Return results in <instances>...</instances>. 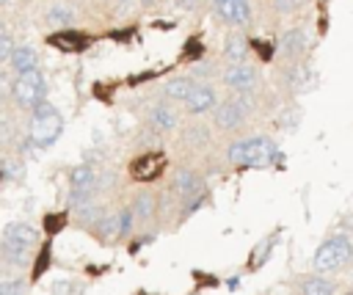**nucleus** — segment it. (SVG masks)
Segmentation results:
<instances>
[{
  "label": "nucleus",
  "mask_w": 353,
  "mask_h": 295,
  "mask_svg": "<svg viewBox=\"0 0 353 295\" xmlns=\"http://www.w3.org/2000/svg\"><path fill=\"white\" fill-rule=\"evenodd\" d=\"M39 245V229L30 226L28 221H11L3 229V243H0V256L6 267H28L30 251Z\"/></svg>",
  "instance_id": "f257e3e1"
},
{
  "label": "nucleus",
  "mask_w": 353,
  "mask_h": 295,
  "mask_svg": "<svg viewBox=\"0 0 353 295\" xmlns=\"http://www.w3.org/2000/svg\"><path fill=\"white\" fill-rule=\"evenodd\" d=\"M226 160L237 168H268L279 160V146L265 135L237 138L226 149Z\"/></svg>",
  "instance_id": "f03ea898"
},
{
  "label": "nucleus",
  "mask_w": 353,
  "mask_h": 295,
  "mask_svg": "<svg viewBox=\"0 0 353 295\" xmlns=\"http://www.w3.org/2000/svg\"><path fill=\"white\" fill-rule=\"evenodd\" d=\"M256 110V94H229L212 110V127L223 135L240 132Z\"/></svg>",
  "instance_id": "7ed1b4c3"
},
{
  "label": "nucleus",
  "mask_w": 353,
  "mask_h": 295,
  "mask_svg": "<svg viewBox=\"0 0 353 295\" xmlns=\"http://www.w3.org/2000/svg\"><path fill=\"white\" fill-rule=\"evenodd\" d=\"M63 132V116L52 102H39L28 121V143L36 149H50Z\"/></svg>",
  "instance_id": "20e7f679"
},
{
  "label": "nucleus",
  "mask_w": 353,
  "mask_h": 295,
  "mask_svg": "<svg viewBox=\"0 0 353 295\" xmlns=\"http://www.w3.org/2000/svg\"><path fill=\"white\" fill-rule=\"evenodd\" d=\"M353 262V240L347 234H331L314 251V273H336Z\"/></svg>",
  "instance_id": "39448f33"
},
{
  "label": "nucleus",
  "mask_w": 353,
  "mask_h": 295,
  "mask_svg": "<svg viewBox=\"0 0 353 295\" xmlns=\"http://www.w3.org/2000/svg\"><path fill=\"white\" fill-rule=\"evenodd\" d=\"M14 96V105L25 113H33L39 102L47 99V77L41 69H33V72H25V74H17V80L11 83V91Z\"/></svg>",
  "instance_id": "423d86ee"
},
{
  "label": "nucleus",
  "mask_w": 353,
  "mask_h": 295,
  "mask_svg": "<svg viewBox=\"0 0 353 295\" xmlns=\"http://www.w3.org/2000/svg\"><path fill=\"white\" fill-rule=\"evenodd\" d=\"M97 196V171L94 165L88 163H80L69 171V196H66V204L72 210H83L94 201Z\"/></svg>",
  "instance_id": "0eeeda50"
},
{
  "label": "nucleus",
  "mask_w": 353,
  "mask_h": 295,
  "mask_svg": "<svg viewBox=\"0 0 353 295\" xmlns=\"http://www.w3.org/2000/svg\"><path fill=\"white\" fill-rule=\"evenodd\" d=\"M218 77L229 94H256L262 88V74L254 63H226Z\"/></svg>",
  "instance_id": "6e6552de"
},
{
  "label": "nucleus",
  "mask_w": 353,
  "mask_h": 295,
  "mask_svg": "<svg viewBox=\"0 0 353 295\" xmlns=\"http://www.w3.org/2000/svg\"><path fill=\"white\" fill-rule=\"evenodd\" d=\"M168 165V157L163 149H146L138 157L130 160V176L135 182H154Z\"/></svg>",
  "instance_id": "1a4fd4ad"
},
{
  "label": "nucleus",
  "mask_w": 353,
  "mask_h": 295,
  "mask_svg": "<svg viewBox=\"0 0 353 295\" xmlns=\"http://www.w3.org/2000/svg\"><path fill=\"white\" fill-rule=\"evenodd\" d=\"M143 119H146V127L152 132H157V135H168V132H176L182 127L179 110L174 108V102H165V99L149 105V110H146Z\"/></svg>",
  "instance_id": "9d476101"
},
{
  "label": "nucleus",
  "mask_w": 353,
  "mask_h": 295,
  "mask_svg": "<svg viewBox=\"0 0 353 295\" xmlns=\"http://www.w3.org/2000/svg\"><path fill=\"white\" fill-rule=\"evenodd\" d=\"M212 14L221 25L248 28L251 25V0H212Z\"/></svg>",
  "instance_id": "9b49d317"
},
{
  "label": "nucleus",
  "mask_w": 353,
  "mask_h": 295,
  "mask_svg": "<svg viewBox=\"0 0 353 295\" xmlns=\"http://www.w3.org/2000/svg\"><path fill=\"white\" fill-rule=\"evenodd\" d=\"M215 108H218V94L210 83H199L193 88V94L188 96V102H185L188 116H204V113H212Z\"/></svg>",
  "instance_id": "f8f14e48"
},
{
  "label": "nucleus",
  "mask_w": 353,
  "mask_h": 295,
  "mask_svg": "<svg viewBox=\"0 0 353 295\" xmlns=\"http://www.w3.org/2000/svg\"><path fill=\"white\" fill-rule=\"evenodd\" d=\"M199 83H196V77L193 74H176V77H168L165 83H160V96L165 99V102H188V96L193 94V88H196Z\"/></svg>",
  "instance_id": "ddd939ff"
},
{
  "label": "nucleus",
  "mask_w": 353,
  "mask_h": 295,
  "mask_svg": "<svg viewBox=\"0 0 353 295\" xmlns=\"http://www.w3.org/2000/svg\"><path fill=\"white\" fill-rule=\"evenodd\" d=\"M306 47H309V36H306L303 28H287L281 33V39H279V50H281V58L287 63L298 61L306 52Z\"/></svg>",
  "instance_id": "4468645a"
},
{
  "label": "nucleus",
  "mask_w": 353,
  "mask_h": 295,
  "mask_svg": "<svg viewBox=\"0 0 353 295\" xmlns=\"http://www.w3.org/2000/svg\"><path fill=\"white\" fill-rule=\"evenodd\" d=\"M47 44L55 47V50H61V52H83V50L91 44V39H88L85 33L69 28V30H55V33H50V36H47Z\"/></svg>",
  "instance_id": "2eb2a0df"
},
{
  "label": "nucleus",
  "mask_w": 353,
  "mask_h": 295,
  "mask_svg": "<svg viewBox=\"0 0 353 295\" xmlns=\"http://www.w3.org/2000/svg\"><path fill=\"white\" fill-rule=\"evenodd\" d=\"M221 55H223L226 63H248V58H251V39H245L243 33H232L223 41Z\"/></svg>",
  "instance_id": "dca6fc26"
},
{
  "label": "nucleus",
  "mask_w": 353,
  "mask_h": 295,
  "mask_svg": "<svg viewBox=\"0 0 353 295\" xmlns=\"http://www.w3.org/2000/svg\"><path fill=\"white\" fill-rule=\"evenodd\" d=\"M130 207H132V212H135L138 226H143V223L154 221V215H157V196L149 193V190H141V193H135V196L130 199Z\"/></svg>",
  "instance_id": "f3484780"
},
{
  "label": "nucleus",
  "mask_w": 353,
  "mask_h": 295,
  "mask_svg": "<svg viewBox=\"0 0 353 295\" xmlns=\"http://www.w3.org/2000/svg\"><path fill=\"white\" fill-rule=\"evenodd\" d=\"M74 22V8L66 6V3H52L47 11H44V25L55 30H69Z\"/></svg>",
  "instance_id": "a211bd4d"
},
{
  "label": "nucleus",
  "mask_w": 353,
  "mask_h": 295,
  "mask_svg": "<svg viewBox=\"0 0 353 295\" xmlns=\"http://www.w3.org/2000/svg\"><path fill=\"white\" fill-rule=\"evenodd\" d=\"M309 77H312L309 74V66L301 63V61H292V63L284 66V88L292 91V94L306 91L309 88Z\"/></svg>",
  "instance_id": "6ab92c4d"
},
{
  "label": "nucleus",
  "mask_w": 353,
  "mask_h": 295,
  "mask_svg": "<svg viewBox=\"0 0 353 295\" xmlns=\"http://www.w3.org/2000/svg\"><path fill=\"white\" fill-rule=\"evenodd\" d=\"M298 295H336V284H334L331 278H325L323 273L301 276V281H298Z\"/></svg>",
  "instance_id": "aec40b11"
},
{
  "label": "nucleus",
  "mask_w": 353,
  "mask_h": 295,
  "mask_svg": "<svg viewBox=\"0 0 353 295\" xmlns=\"http://www.w3.org/2000/svg\"><path fill=\"white\" fill-rule=\"evenodd\" d=\"M8 69H11L14 74H25V72L39 69V52H36L30 44H19V47L14 50V55H11V61H8Z\"/></svg>",
  "instance_id": "412c9836"
},
{
  "label": "nucleus",
  "mask_w": 353,
  "mask_h": 295,
  "mask_svg": "<svg viewBox=\"0 0 353 295\" xmlns=\"http://www.w3.org/2000/svg\"><path fill=\"white\" fill-rule=\"evenodd\" d=\"M110 210H105V204H97V201H91L88 207H83V210H77V226L80 229H88V232H97L99 229V223L105 221V215H108Z\"/></svg>",
  "instance_id": "4be33fe9"
},
{
  "label": "nucleus",
  "mask_w": 353,
  "mask_h": 295,
  "mask_svg": "<svg viewBox=\"0 0 353 295\" xmlns=\"http://www.w3.org/2000/svg\"><path fill=\"white\" fill-rule=\"evenodd\" d=\"M0 176H3V185H11V182H17V179H22L25 176V165H22V160H17V157H11L8 152L3 154V160H0Z\"/></svg>",
  "instance_id": "5701e85b"
},
{
  "label": "nucleus",
  "mask_w": 353,
  "mask_h": 295,
  "mask_svg": "<svg viewBox=\"0 0 353 295\" xmlns=\"http://www.w3.org/2000/svg\"><path fill=\"white\" fill-rule=\"evenodd\" d=\"M50 262H52V248H50V243H44L41 248H39V254H36V259H33V270H30V278L33 281H39L47 270H50Z\"/></svg>",
  "instance_id": "b1692460"
},
{
  "label": "nucleus",
  "mask_w": 353,
  "mask_h": 295,
  "mask_svg": "<svg viewBox=\"0 0 353 295\" xmlns=\"http://www.w3.org/2000/svg\"><path fill=\"white\" fill-rule=\"evenodd\" d=\"M185 141L199 149V146L210 143V130H207L204 124H188V127H185Z\"/></svg>",
  "instance_id": "393cba45"
},
{
  "label": "nucleus",
  "mask_w": 353,
  "mask_h": 295,
  "mask_svg": "<svg viewBox=\"0 0 353 295\" xmlns=\"http://www.w3.org/2000/svg\"><path fill=\"white\" fill-rule=\"evenodd\" d=\"M66 221H69L66 212H50V215H44V234L47 237H55L66 226Z\"/></svg>",
  "instance_id": "a878e982"
},
{
  "label": "nucleus",
  "mask_w": 353,
  "mask_h": 295,
  "mask_svg": "<svg viewBox=\"0 0 353 295\" xmlns=\"http://www.w3.org/2000/svg\"><path fill=\"white\" fill-rule=\"evenodd\" d=\"M19 44H14V36H11V30L8 28H3L0 30V61L8 66V61H11V55H14V50H17Z\"/></svg>",
  "instance_id": "bb28decb"
},
{
  "label": "nucleus",
  "mask_w": 353,
  "mask_h": 295,
  "mask_svg": "<svg viewBox=\"0 0 353 295\" xmlns=\"http://www.w3.org/2000/svg\"><path fill=\"white\" fill-rule=\"evenodd\" d=\"M0 295H25V278H11L6 276L0 281Z\"/></svg>",
  "instance_id": "cd10ccee"
},
{
  "label": "nucleus",
  "mask_w": 353,
  "mask_h": 295,
  "mask_svg": "<svg viewBox=\"0 0 353 295\" xmlns=\"http://www.w3.org/2000/svg\"><path fill=\"white\" fill-rule=\"evenodd\" d=\"M201 52H204L201 41H199L196 36H190V39H188V44H185V50H182V58H185V61H188V58H190V61H199V58H201Z\"/></svg>",
  "instance_id": "c85d7f7f"
},
{
  "label": "nucleus",
  "mask_w": 353,
  "mask_h": 295,
  "mask_svg": "<svg viewBox=\"0 0 353 295\" xmlns=\"http://www.w3.org/2000/svg\"><path fill=\"white\" fill-rule=\"evenodd\" d=\"M306 0H273V8L279 11V14H290V11H295V8H301Z\"/></svg>",
  "instance_id": "c756f323"
},
{
  "label": "nucleus",
  "mask_w": 353,
  "mask_h": 295,
  "mask_svg": "<svg viewBox=\"0 0 353 295\" xmlns=\"http://www.w3.org/2000/svg\"><path fill=\"white\" fill-rule=\"evenodd\" d=\"M251 47L259 52V58H262V61H270V52H273V50H270V44H262V41L251 39Z\"/></svg>",
  "instance_id": "7c9ffc66"
},
{
  "label": "nucleus",
  "mask_w": 353,
  "mask_h": 295,
  "mask_svg": "<svg viewBox=\"0 0 353 295\" xmlns=\"http://www.w3.org/2000/svg\"><path fill=\"white\" fill-rule=\"evenodd\" d=\"M201 0H174V6L176 8H185V11H190V8H196Z\"/></svg>",
  "instance_id": "2f4dec72"
},
{
  "label": "nucleus",
  "mask_w": 353,
  "mask_h": 295,
  "mask_svg": "<svg viewBox=\"0 0 353 295\" xmlns=\"http://www.w3.org/2000/svg\"><path fill=\"white\" fill-rule=\"evenodd\" d=\"M138 3H141V6H143V8H152V6H154V3H157V0H138Z\"/></svg>",
  "instance_id": "473e14b6"
},
{
  "label": "nucleus",
  "mask_w": 353,
  "mask_h": 295,
  "mask_svg": "<svg viewBox=\"0 0 353 295\" xmlns=\"http://www.w3.org/2000/svg\"><path fill=\"white\" fill-rule=\"evenodd\" d=\"M11 3H14V0H0V6H11Z\"/></svg>",
  "instance_id": "72a5a7b5"
}]
</instances>
